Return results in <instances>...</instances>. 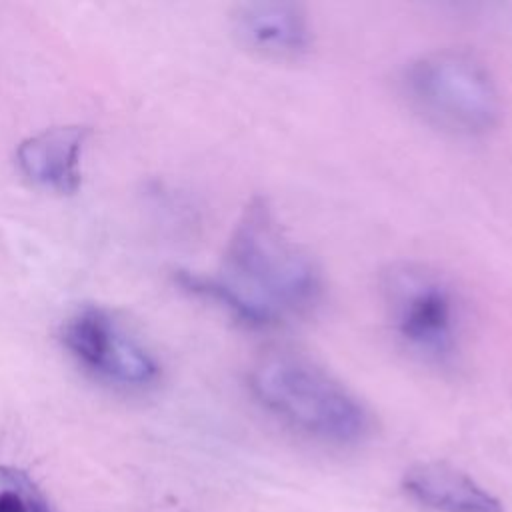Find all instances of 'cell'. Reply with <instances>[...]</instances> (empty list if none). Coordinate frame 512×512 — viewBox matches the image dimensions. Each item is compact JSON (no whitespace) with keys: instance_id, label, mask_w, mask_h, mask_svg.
I'll return each instance as SVG.
<instances>
[{"instance_id":"cell-1","label":"cell","mask_w":512,"mask_h":512,"mask_svg":"<svg viewBox=\"0 0 512 512\" xmlns=\"http://www.w3.org/2000/svg\"><path fill=\"white\" fill-rule=\"evenodd\" d=\"M190 286L248 328H272L302 316L320 300L322 274L272 206L254 198L230 234L218 274L190 278Z\"/></svg>"},{"instance_id":"cell-2","label":"cell","mask_w":512,"mask_h":512,"mask_svg":"<svg viewBox=\"0 0 512 512\" xmlns=\"http://www.w3.org/2000/svg\"><path fill=\"white\" fill-rule=\"evenodd\" d=\"M250 390L270 414L316 440L354 444L370 432V414L358 396L302 354L262 356L250 372Z\"/></svg>"},{"instance_id":"cell-3","label":"cell","mask_w":512,"mask_h":512,"mask_svg":"<svg viewBox=\"0 0 512 512\" xmlns=\"http://www.w3.org/2000/svg\"><path fill=\"white\" fill-rule=\"evenodd\" d=\"M410 104L434 126L474 136L500 116V94L486 66L458 50H438L410 62L404 72Z\"/></svg>"},{"instance_id":"cell-4","label":"cell","mask_w":512,"mask_h":512,"mask_svg":"<svg viewBox=\"0 0 512 512\" xmlns=\"http://www.w3.org/2000/svg\"><path fill=\"white\" fill-rule=\"evenodd\" d=\"M384 300L392 330L416 354L448 362L458 348V304L450 284L422 266H396L386 274Z\"/></svg>"},{"instance_id":"cell-5","label":"cell","mask_w":512,"mask_h":512,"mask_svg":"<svg viewBox=\"0 0 512 512\" xmlns=\"http://www.w3.org/2000/svg\"><path fill=\"white\" fill-rule=\"evenodd\" d=\"M66 348L96 374L120 384H146L156 376V364L100 308H84L64 326Z\"/></svg>"},{"instance_id":"cell-6","label":"cell","mask_w":512,"mask_h":512,"mask_svg":"<svg viewBox=\"0 0 512 512\" xmlns=\"http://www.w3.org/2000/svg\"><path fill=\"white\" fill-rule=\"evenodd\" d=\"M234 30L248 48L274 58L300 56L312 42L306 12L286 0L242 4L234 14Z\"/></svg>"},{"instance_id":"cell-7","label":"cell","mask_w":512,"mask_h":512,"mask_svg":"<svg viewBox=\"0 0 512 512\" xmlns=\"http://www.w3.org/2000/svg\"><path fill=\"white\" fill-rule=\"evenodd\" d=\"M402 486L418 504L436 512H502L498 498L444 462H420L408 468Z\"/></svg>"},{"instance_id":"cell-8","label":"cell","mask_w":512,"mask_h":512,"mask_svg":"<svg viewBox=\"0 0 512 512\" xmlns=\"http://www.w3.org/2000/svg\"><path fill=\"white\" fill-rule=\"evenodd\" d=\"M82 140L84 130L74 126L44 130L20 146V166L34 182L58 192H72L80 182Z\"/></svg>"},{"instance_id":"cell-9","label":"cell","mask_w":512,"mask_h":512,"mask_svg":"<svg viewBox=\"0 0 512 512\" xmlns=\"http://www.w3.org/2000/svg\"><path fill=\"white\" fill-rule=\"evenodd\" d=\"M0 512H48V506L24 472L0 466Z\"/></svg>"}]
</instances>
